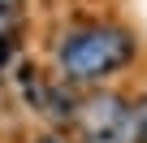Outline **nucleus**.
Instances as JSON below:
<instances>
[{
    "label": "nucleus",
    "instance_id": "obj_4",
    "mask_svg": "<svg viewBox=\"0 0 147 143\" xmlns=\"http://www.w3.org/2000/svg\"><path fill=\"white\" fill-rule=\"evenodd\" d=\"M18 5H22V0H0V22H9L18 13Z\"/></svg>",
    "mask_w": 147,
    "mask_h": 143
},
{
    "label": "nucleus",
    "instance_id": "obj_2",
    "mask_svg": "<svg viewBox=\"0 0 147 143\" xmlns=\"http://www.w3.org/2000/svg\"><path fill=\"white\" fill-rule=\"evenodd\" d=\"M74 126H78L82 143H134L130 134V108L117 96H91L78 104L74 113Z\"/></svg>",
    "mask_w": 147,
    "mask_h": 143
},
{
    "label": "nucleus",
    "instance_id": "obj_3",
    "mask_svg": "<svg viewBox=\"0 0 147 143\" xmlns=\"http://www.w3.org/2000/svg\"><path fill=\"white\" fill-rule=\"evenodd\" d=\"M130 134H134V143H147V96H138L130 104Z\"/></svg>",
    "mask_w": 147,
    "mask_h": 143
},
{
    "label": "nucleus",
    "instance_id": "obj_5",
    "mask_svg": "<svg viewBox=\"0 0 147 143\" xmlns=\"http://www.w3.org/2000/svg\"><path fill=\"white\" fill-rule=\"evenodd\" d=\"M39 143H61V139H52V134H43V139H39Z\"/></svg>",
    "mask_w": 147,
    "mask_h": 143
},
{
    "label": "nucleus",
    "instance_id": "obj_1",
    "mask_svg": "<svg viewBox=\"0 0 147 143\" xmlns=\"http://www.w3.org/2000/svg\"><path fill=\"white\" fill-rule=\"evenodd\" d=\"M134 52H138V43L121 26H104V22L74 26L56 43V74L69 87H95V83L121 74L134 61Z\"/></svg>",
    "mask_w": 147,
    "mask_h": 143
}]
</instances>
